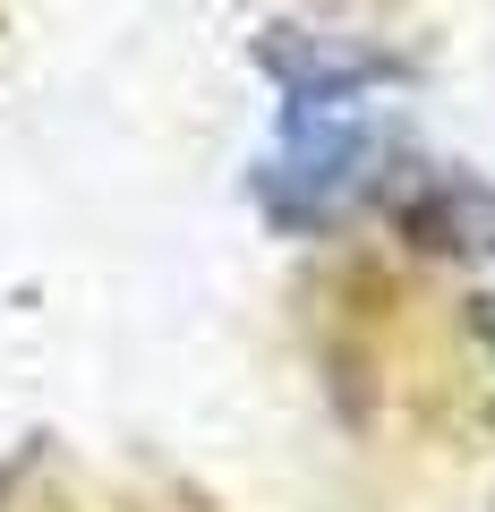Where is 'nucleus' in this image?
I'll return each instance as SVG.
<instances>
[{
  "label": "nucleus",
  "instance_id": "1",
  "mask_svg": "<svg viewBox=\"0 0 495 512\" xmlns=\"http://www.w3.org/2000/svg\"><path fill=\"white\" fill-rule=\"evenodd\" d=\"M478 333H487V350H495V291L478 299Z\"/></svg>",
  "mask_w": 495,
  "mask_h": 512
}]
</instances>
